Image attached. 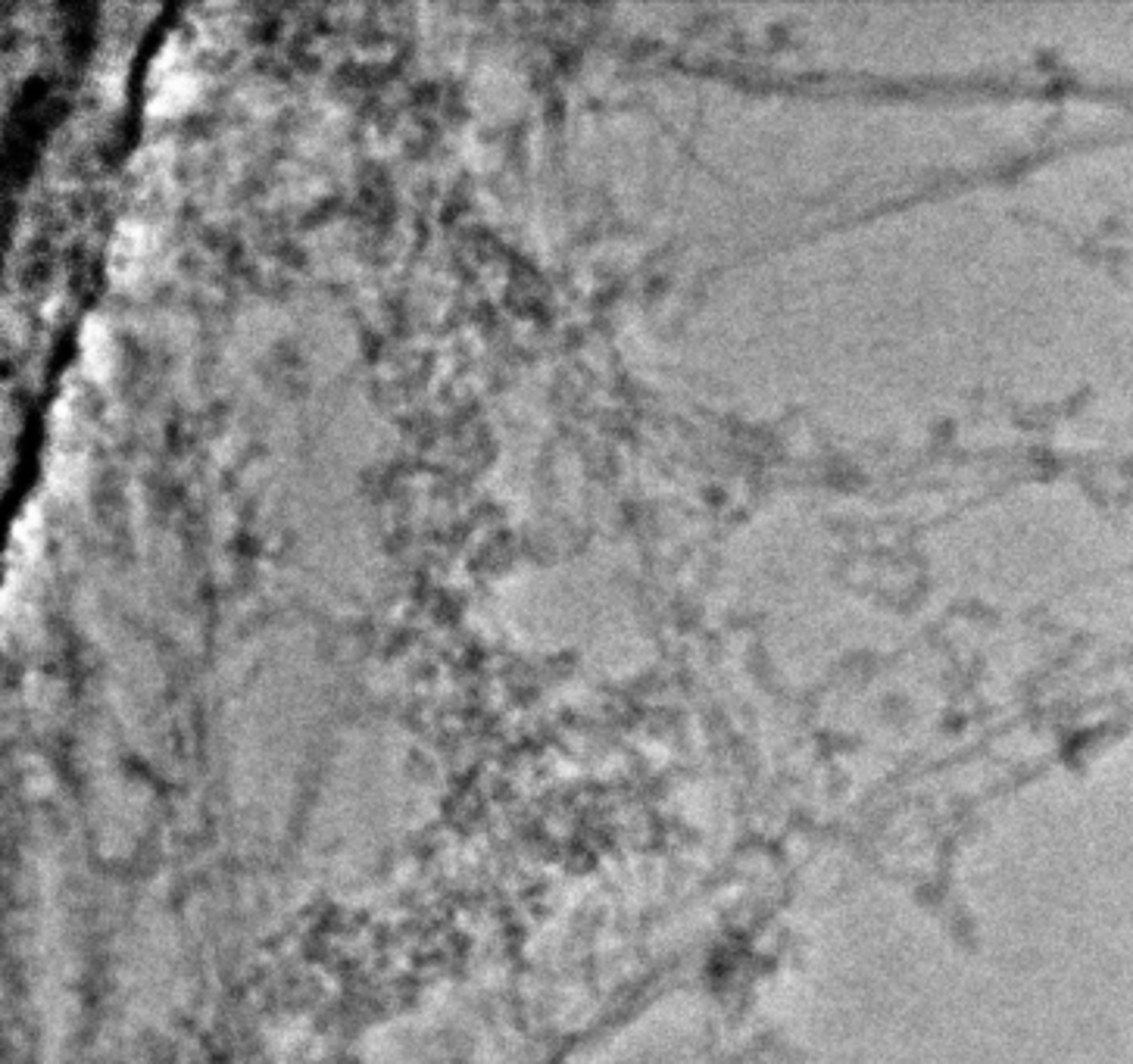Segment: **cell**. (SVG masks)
I'll list each match as a JSON object with an SVG mask.
<instances>
[{"label":"cell","mask_w":1133,"mask_h":1064,"mask_svg":"<svg viewBox=\"0 0 1133 1064\" xmlns=\"http://www.w3.org/2000/svg\"><path fill=\"white\" fill-rule=\"evenodd\" d=\"M85 347H88V366H91V372H97V375H100L103 366H106V360H110V353H106L110 341H106V331H103L97 322H91V325H88Z\"/></svg>","instance_id":"cell-2"},{"label":"cell","mask_w":1133,"mask_h":1064,"mask_svg":"<svg viewBox=\"0 0 1133 1064\" xmlns=\"http://www.w3.org/2000/svg\"><path fill=\"white\" fill-rule=\"evenodd\" d=\"M144 257V234L137 225H122L112 244V269L119 275H131L137 269V259Z\"/></svg>","instance_id":"cell-1"}]
</instances>
